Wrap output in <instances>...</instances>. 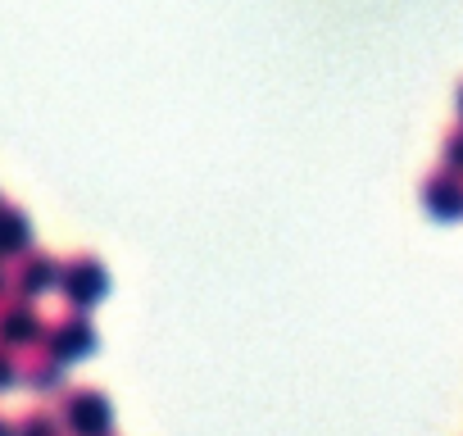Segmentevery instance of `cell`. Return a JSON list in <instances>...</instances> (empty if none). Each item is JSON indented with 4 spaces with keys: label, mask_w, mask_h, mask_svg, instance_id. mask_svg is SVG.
<instances>
[{
    "label": "cell",
    "mask_w": 463,
    "mask_h": 436,
    "mask_svg": "<svg viewBox=\"0 0 463 436\" xmlns=\"http://www.w3.org/2000/svg\"><path fill=\"white\" fill-rule=\"evenodd\" d=\"M42 346H46L60 364H82V359H91V355H96L100 332H96L91 314L69 309L64 318H51V327H46V341H42Z\"/></svg>",
    "instance_id": "3957f363"
},
{
    "label": "cell",
    "mask_w": 463,
    "mask_h": 436,
    "mask_svg": "<svg viewBox=\"0 0 463 436\" xmlns=\"http://www.w3.org/2000/svg\"><path fill=\"white\" fill-rule=\"evenodd\" d=\"M64 436H114V400L96 386H73L60 395Z\"/></svg>",
    "instance_id": "6da1fadb"
},
{
    "label": "cell",
    "mask_w": 463,
    "mask_h": 436,
    "mask_svg": "<svg viewBox=\"0 0 463 436\" xmlns=\"http://www.w3.org/2000/svg\"><path fill=\"white\" fill-rule=\"evenodd\" d=\"M0 436H14V418H5V413H0Z\"/></svg>",
    "instance_id": "4fadbf2b"
},
{
    "label": "cell",
    "mask_w": 463,
    "mask_h": 436,
    "mask_svg": "<svg viewBox=\"0 0 463 436\" xmlns=\"http://www.w3.org/2000/svg\"><path fill=\"white\" fill-rule=\"evenodd\" d=\"M422 204H427V213L445 218V223L449 218H463V173H454V168L431 173L422 186Z\"/></svg>",
    "instance_id": "8992f818"
},
{
    "label": "cell",
    "mask_w": 463,
    "mask_h": 436,
    "mask_svg": "<svg viewBox=\"0 0 463 436\" xmlns=\"http://www.w3.org/2000/svg\"><path fill=\"white\" fill-rule=\"evenodd\" d=\"M458 114H463V91H458Z\"/></svg>",
    "instance_id": "5bb4252c"
},
{
    "label": "cell",
    "mask_w": 463,
    "mask_h": 436,
    "mask_svg": "<svg viewBox=\"0 0 463 436\" xmlns=\"http://www.w3.org/2000/svg\"><path fill=\"white\" fill-rule=\"evenodd\" d=\"M46 327H51V318L37 309V300H24L14 291L0 300V346H10V350L24 355V350L46 341Z\"/></svg>",
    "instance_id": "277c9868"
},
{
    "label": "cell",
    "mask_w": 463,
    "mask_h": 436,
    "mask_svg": "<svg viewBox=\"0 0 463 436\" xmlns=\"http://www.w3.org/2000/svg\"><path fill=\"white\" fill-rule=\"evenodd\" d=\"M14 436H64V422L55 409H33L14 422Z\"/></svg>",
    "instance_id": "9c48e42d"
},
{
    "label": "cell",
    "mask_w": 463,
    "mask_h": 436,
    "mask_svg": "<svg viewBox=\"0 0 463 436\" xmlns=\"http://www.w3.org/2000/svg\"><path fill=\"white\" fill-rule=\"evenodd\" d=\"M33 251V223H28V213L19 204H5L0 200V260L14 264L19 255Z\"/></svg>",
    "instance_id": "ba28073f"
},
{
    "label": "cell",
    "mask_w": 463,
    "mask_h": 436,
    "mask_svg": "<svg viewBox=\"0 0 463 436\" xmlns=\"http://www.w3.org/2000/svg\"><path fill=\"white\" fill-rule=\"evenodd\" d=\"M60 296L69 300V309L91 314L105 296H109V269L96 255H73L60 269Z\"/></svg>",
    "instance_id": "7a4b0ae2"
},
{
    "label": "cell",
    "mask_w": 463,
    "mask_h": 436,
    "mask_svg": "<svg viewBox=\"0 0 463 436\" xmlns=\"http://www.w3.org/2000/svg\"><path fill=\"white\" fill-rule=\"evenodd\" d=\"M64 373H69V364H60L46 346H33V350L19 355V382H28L37 395L60 391V386H64Z\"/></svg>",
    "instance_id": "52a82bcc"
},
{
    "label": "cell",
    "mask_w": 463,
    "mask_h": 436,
    "mask_svg": "<svg viewBox=\"0 0 463 436\" xmlns=\"http://www.w3.org/2000/svg\"><path fill=\"white\" fill-rule=\"evenodd\" d=\"M14 287H10V269H5V260H0V300H5Z\"/></svg>",
    "instance_id": "7c38bea8"
},
{
    "label": "cell",
    "mask_w": 463,
    "mask_h": 436,
    "mask_svg": "<svg viewBox=\"0 0 463 436\" xmlns=\"http://www.w3.org/2000/svg\"><path fill=\"white\" fill-rule=\"evenodd\" d=\"M60 269H64L60 255H51V251H28V255L14 260L10 287H14V296H24V300H42V296L60 291Z\"/></svg>",
    "instance_id": "5b68a950"
},
{
    "label": "cell",
    "mask_w": 463,
    "mask_h": 436,
    "mask_svg": "<svg viewBox=\"0 0 463 436\" xmlns=\"http://www.w3.org/2000/svg\"><path fill=\"white\" fill-rule=\"evenodd\" d=\"M445 168H454V173H463V128L445 137Z\"/></svg>",
    "instance_id": "8fae6325"
},
{
    "label": "cell",
    "mask_w": 463,
    "mask_h": 436,
    "mask_svg": "<svg viewBox=\"0 0 463 436\" xmlns=\"http://www.w3.org/2000/svg\"><path fill=\"white\" fill-rule=\"evenodd\" d=\"M10 386H19V350L0 346V391H10Z\"/></svg>",
    "instance_id": "30bf717a"
}]
</instances>
